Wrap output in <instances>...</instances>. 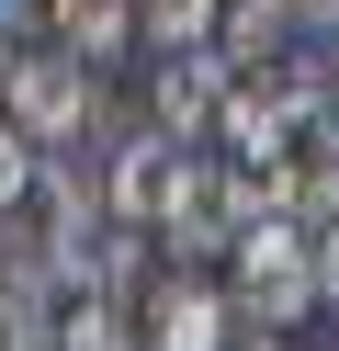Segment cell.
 Here are the masks:
<instances>
[{"label":"cell","instance_id":"cell-1","mask_svg":"<svg viewBox=\"0 0 339 351\" xmlns=\"http://www.w3.org/2000/svg\"><path fill=\"white\" fill-rule=\"evenodd\" d=\"M102 80L79 69L68 46H45V34H23L12 57H0V125H23L34 136V159H68L79 136H102Z\"/></svg>","mask_w":339,"mask_h":351},{"label":"cell","instance_id":"cell-2","mask_svg":"<svg viewBox=\"0 0 339 351\" xmlns=\"http://www.w3.org/2000/svg\"><path fill=\"white\" fill-rule=\"evenodd\" d=\"M226 295H238V328H260V340H283V328H305L316 306V238L294 227V215H260V227H238V250H226Z\"/></svg>","mask_w":339,"mask_h":351},{"label":"cell","instance_id":"cell-3","mask_svg":"<svg viewBox=\"0 0 339 351\" xmlns=\"http://www.w3.org/2000/svg\"><path fill=\"white\" fill-rule=\"evenodd\" d=\"M192 182V147H170L158 125H136V136H113V170H102V215L136 238H158V215H170V193Z\"/></svg>","mask_w":339,"mask_h":351},{"label":"cell","instance_id":"cell-4","mask_svg":"<svg viewBox=\"0 0 339 351\" xmlns=\"http://www.w3.org/2000/svg\"><path fill=\"white\" fill-rule=\"evenodd\" d=\"M238 340V295L203 272H170L147 283V317H136V351H226Z\"/></svg>","mask_w":339,"mask_h":351},{"label":"cell","instance_id":"cell-5","mask_svg":"<svg viewBox=\"0 0 339 351\" xmlns=\"http://www.w3.org/2000/svg\"><path fill=\"white\" fill-rule=\"evenodd\" d=\"M226 80H238V69H226L215 46H203V57H158V69H147V102H136V114H147L170 147H192V136H215V114H226Z\"/></svg>","mask_w":339,"mask_h":351},{"label":"cell","instance_id":"cell-6","mask_svg":"<svg viewBox=\"0 0 339 351\" xmlns=\"http://www.w3.org/2000/svg\"><path fill=\"white\" fill-rule=\"evenodd\" d=\"M45 46H68L102 80L113 57H136V0H45Z\"/></svg>","mask_w":339,"mask_h":351},{"label":"cell","instance_id":"cell-7","mask_svg":"<svg viewBox=\"0 0 339 351\" xmlns=\"http://www.w3.org/2000/svg\"><path fill=\"white\" fill-rule=\"evenodd\" d=\"M226 34V0H136V46L147 57H203Z\"/></svg>","mask_w":339,"mask_h":351},{"label":"cell","instance_id":"cell-8","mask_svg":"<svg viewBox=\"0 0 339 351\" xmlns=\"http://www.w3.org/2000/svg\"><path fill=\"white\" fill-rule=\"evenodd\" d=\"M34 182H45V159H34V136H23V125H0V227H12V215L34 204Z\"/></svg>","mask_w":339,"mask_h":351},{"label":"cell","instance_id":"cell-9","mask_svg":"<svg viewBox=\"0 0 339 351\" xmlns=\"http://www.w3.org/2000/svg\"><path fill=\"white\" fill-rule=\"evenodd\" d=\"M57 328H45V306H23V295H0V351H45Z\"/></svg>","mask_w":339,"mask_h":351},{"label":"cell","instance_id":"cell-10","mask_svg":"<svg viewBox=\"0 0 339 351\" xmlns=\"http://www.w3.org/2000/svg\"><path fill=\"white\" fill-rule=\"evenodd\" d=\"M294 12H305V57H316V46H339V0H294Z\"/></svg>","mask_w":339,"mask_h":351},{"label":"cell","instance_id":"cell-11","mask_svg":"<svg viewBox=\"0 0 339 351\" xmlns=\"http://www.w3.org/2000/svg\"><path fill=\"white\" fill-rule=\"evenodd\" d=\"M316 295H339V227H316Z\"/></svg>","mask_w":339,"mask_h":351},{"label":"cell","instance_id":"cell-12","mask_svg":"<svg viewBox=\"0 0 339 351\" xmlns=\"http://www.w3.org/2000/svg\"><path fill=\"white\" fill-rule=\"evenodd\" d=\"M23 12H34V0H0V23H23Z\"/></svg>","mask_w":339,"mask_h":351}]
</instances>
